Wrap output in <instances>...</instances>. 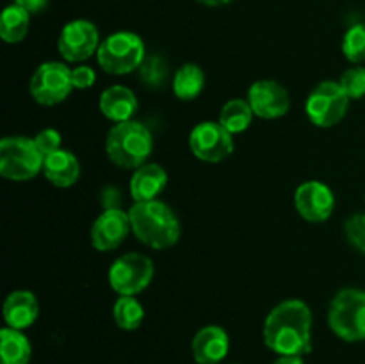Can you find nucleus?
Segmentation results:
<instances>
[{
    "instance_id": "5701e85b",
    "label": "nucleus",
    "mask_w": 365,
    "mask_h": 364,
    "mask_svg": "<svg viewBox=\"0 0 365 364\" xmlns=\"http://www.w3.org/2000/svg\"><path fill=\"white\" fill-rule=\"evenodd\" d=\"M253 113L252 106L245 98H232L221 107L220 123L227 128L230 134H241L252 125Z\"/></svg>"
},
{
    "instance_id": "7c9ffc66",
    "label": "nucleus",
    "mask_w": 365,
    "mask_h": 364,
    "mask_svg": "<svg viewBox=\"0 0 365 364\" xmlns=\"http://www.w3.org/2000/svg\"><path fill=\"white\" fill-rule=\"evenodd\" d=\"M14 4L20 7H24L29 13H41L46 6H48V0H14Z\"/></svg>"
},
{
    "instance_id": "6ab92c4d",
    "label": "nucleus",
    "mask_w": 365,
    "mask_h": 364,
    "mask_svg": "<svg viewBox=\"0 0 365 364\" xmlns=\"http://www.w3.org/2000/svg\"><path fill=\"white\" fill-rule=\"evenodd\" d=\"M43 173L56 188H71L81 177V164L73 152L59 148L45 157Z\"/></svg>"
},
{
    "instance_id": "2eb2a0df",
    "label": "nucleus",
    "mask_w": 365,
    "mask_h": 364,
    "mask_svg": "<svg viewBox=\"0 0 365 364\" xmlns=\"http://www.w3.org/2000/svg\"><path fill=\"white\" fill-rule=\"evenodd\" d=\"M191 350L198 364H220L228 355L230 338L220 325H207L195 334Z\"/></svg>"
},
{
    "instance_id": "a878e982",
    "label": "nucleus",
    "mask_w": 365,
    "mask_h": 364,
    "mask_svg": "<svg viewBox=\"0 0 365 364\" xmlns=\"http://www.w3.org/2000/svg\"><path fill=\"white\" fill-rule=\"evenodd\" d=\"M139 77L148 88H160L168 77V64L160 56L146 57L139 68Z\"/></svg>"
},
{
    "instance_id": "ddd939ff",
    "label": "nucleus",
    "mask_w": 365,
    "mask_h": 364,
    "mask_svg": "<svg viewBox=\"0 0 365 364\" xmlns=\"http://www.w3.org/2000/svg\"><path fill=\"white\" fill-rule=\"evenodd\" d=\"M255 116L262 120H277L285 116L291 109V96L289 91L277 81L260 79L255 81L248 89V98Z\"/></svg>"
},
{
    "instance_id": "c85d7f7f",
    "label": "nucleus",
    "mask_w": 365,
    "mask_h": 364,
    "mask_svg": "<svg viewBox=\"0 0 365 364\" xmlns=\"http://www.w3.org/2000/svg\"><path fill=\"white\" fill-rule=\"evenodd\" d=\"M34 141L36 146L39 148V152L43 153V157L50 156V153H53L56 150L63 148V146H61L63 138H61V132L56 131V128H43V131H39L38 134H36Z\"/></svg>"
},
{
    "instance_id": "412c9836",
    "label": "nucleus",
    "mask_w": 365,
    "mask_h": 364,
    "mask_svg": "<svg viewBox=\"0 0 365 364\" xmlns=\"http://www.w3.org/2000/svg\"><path fill=\"white\" fill-rule=\"evenodd\" d=\"M205 88V74L195 63H185L175 71L173 93L182 102H191L198 98Z\"/></svg>"
},
{
    "instance_id": "72a5a7b5",
    "label": "nucleus",
    "mask_w": 365,
    "mask_h": 364,
    "mask_svg": "<svg viewBox=\"0 0 365 364\" xmlns=\"http://www.w3.org/2000/svg\"><path fill=\"white\" fill-rule=\"evenodd\" d=\"M234 364H239V363H234Z\"/></svg>"
},
{
    "instance_id": "6e6552de",
    "label": "nucleus",
    "mask_w": 365,
    "mask_h": 364,
    "mask_svg": "<svg viewBox=\"0 0 365 364\" xmlns=\"http://www.w3.org/2000/svg\"><path fill=\"white\" fill-rule=\"evenodd\" d=\"M155 266L148 256L139 252L118 257L109 268V285L120 296H135L152 282Z\"/></svg>"
},
{
    "instance_id": "aec40b11",
    "label": "nucleus",
    "mask_w": 365,
    "mask_h": 364,
    "mask_svg": "<svg viewBox=\"0 0 365 364\" xmlns=\"http://www.w3.org/2000/svg\"><path fill=\"white\" fill-rule=\"evenodd\" d=\"M31 357L32 346L24 332L11 327L0 330V364H29Z\"/></svg>"
},
{
    "instance_id": "473e14b6",
    "label": "nucleus",
    "mask_w": 365,
    "mask_h": 364,
    "mask_svg": "<svg viewBox=\"0 0 365 364\" xmlns=\"http://www.w3.org/2000/svg\"><path fill=\"white\" fill-rule=\"evenodd\" d=\"M196 2L203 4V6H207V7H221V6H227V4H230L232 0H196Z\"/></svg>"
},
{
    "instance_id": "bb28decb",
    "label": "nucleus",
    "mask_w": 365,
    "mask_h": 364,
    "mask_svg": "<svg viewBox=\"0 0 365 364\" xmlns=\"http://www.w3.org/2000/svg\"><path fill=\"white\" fill-rule=\"evenodd\" d=\"M341 86L346 95L351 100H360L365 96V68L355 66L348 68L341 77Z\"/></svg>"
},
{
    "instance_id": "4be33fe9",
    "label": "nucleus",
    "mask_w": 365,
    "mask_h": 364,
    "mask_svg": "<svg viewBox=\"0 0 365 364\" xmlns=\"http://www.w3.org/2000/svg\"><path fill=\"white\" fill-rule=\"evenodd\" d=\"M29 27H31V13L24 7L11 4L4 9L2 18H0V38L6 43H20L27 36Z\"/></svg>"
},
{
    "instance_id": "7ed1b4c3",
    "label": "nucleus",
    "mask_w": 365,
    "mask_h": 364,
    "mask_svg": "<svg viewBox=\"0 0 365 364\" xmlns=\"http://www.w3.org/2000/svg\"><path fill=\"white\" fill-rule=\"evenodd\" d=\"M153 150V136L141 121L128 120L116 123L106 139V152L110 163L125 170H138L146 164Z\"/></svg>"
},
{
    "instance_id": "c756f323",
    "label": "nucleus",
    "mask_w": 365,
    "mask_h": 364,
    "mask_svg": "<svg viewBox=\"0 0 365 364\" xmlns=\"http://www.w3.org/2000/svg\"><path fill=\"white\" fill-rule=\"evenodd\" d=\"M96 74L91 66H81L71 70V82H73V89H88L95 84Z\"/></svg>"
},
{
    "instance_id": "9d476101",
    "label": "nucleus",
    "mask_w": 365,
    "mask_h": 364,
    "mask_svg": "<svg viewBox=\"0 0 365 364\" xmlns=\"http://www.w3.org/2000/svg\"><path fill=\"white\" fill-rule=\"evenodd\" d=\"M234 134L220 121H202L189 134V146L196 159L203 163H221L234 153Z\"/></svg>"
},
{
    "instance_id": "cd10ccee",
    "label": "nucleus",
    "mask_w": 365,
    "mask_h": 364,
    "mask_svg": "<svg viewBox=\"0 0 365 364\" xmlns=\"http://www.w3.org/2000/svg\"><path fill=\"white\" fill-rule=\"evenodd\" d=\"M344 234L353 248L365 253V213H356L346 220Z\"/></svg>"
},
{
    "instance_id": "f3484780",
    "label": "nucleus",
    "mask_w": 365,
    "mask_h": 364,
    "mask_svg": "<svg viewBox=\"0 0 365 364\" xmlns=\"http://www.w3.org/2000/svg\"><path fill=\"white\" fill-rule=\"evenodd\" d=\"M100 113L107 118V120L114 121V123H121V121H128L134 118L138 113L139 102L135 93L127 86H110L106 91L100 95Z\"/></svg>"
},
{
    "instance_id": "423d86ee",
    "label": "nucleus",
    "mask_w": 365,
    "mask_h": 364,
    "mask_svg": "<svg viewBox=\"0 0 365 364\" xmlns=\"http://www.w3.org/2000/svg\"><path fill=\"white\" fill-rule=\"evenodd\" d=\"M45 157L36 146L34 138L7 136L0 141V175L7 181L25 182L43 171Z\"/></svg>"
},
{
    "instance_id": "4468645a",
    "label": "nucleus",
    "mask_w": 365,
    "mask_h": 364,
    "mask_svg": "<svg viewBox=\"0 0 365 364\" xmlns=\"http://www.w3.org/2000/svg\"><path fill=\"white\" fill-rule=\"evenodd\" d=\"M132 232L130 216L118 207L103 211L91 227V245L98 252L116 250Z\"/></svg>"
},
{
    "instance_id": "dca6fc26",
    "label": "nucleus",
    "mask_w": 365,
    "mask_h": 364,
    "mask_svg": "<svg viewBox=\"0 0 365 364\" xmlns=\"http://www.w3.org/2000/svg\"><path fill=\"white\" fill-rule=\"evenodd\" d=\"M39 316V303L38 298L32 291L18 289L7 295L4 302V321L7 327L16 328V330H25L32 327Z\"/></svg>"
},
{
    "instance_id": "a211bd4d",
    "label": "nucleus",
    "mask_w": 365,
    "mask_h": 364,
    "mask_svg": "<svg viewBox=\"0 0 365 364\" xmlns=\"http://www.w3.org/2000/svg\"><path fill=\"white\" fill-rule=\"evenodd\" d=\"M168 173L160 164L146 163L134 171L130 178V196L134 202H150L166 189Z\"/></svg>"
},
{
    "instance_id": "0eeeda50",
    "label": "nucleus",
    "mask_w": 365,
    "mask_h": 364,
    "mask_svg": "<svg viewBox=\"0 0 365 364\" xmlns=\"http://www.w3.org/2000/svg\"><path fill=\"white\" fill-rule=\"evenodd\" d=\"M351 98L346 95L339 81H323L310 91L305 102V113L310 123L330 128L344 120Z\"/></svg>"
},
{
    "instance_id": "9b49d317",
    "label": "nucleus",
    "mask_w": 365,
    "mask_h": 364,
    "mask_svg": "<svg viewBox=\"0 0 365 364\" xmlns=\"http://www.w3.org/2000/svg\"><path fill=\"white\" fill-rule=\"evenodd\" d=\"M98 29L89 20L68 21L57 39V50L68 63H82L100 49Z\"/></svg>"
},
{
    "instance_id": "1a4fd4ad",
    "label": "nucleus",
    "mask_w": 365,
    "mask_h": 364,
    "mask_svg": "<svg viewBox=\"0 0 365 364\" xmlns=\"http://www.w3.org/2000/svg\"><path fill=\"white\" fill-rule=\"evenodd\" d=\"M29 89L39 106H57L64 102L73 89L71 68L59 61H46L36 68L29 82Z\"/></svg>"
},
{
    "instance_id": "20e7f679",
    "label": "nucleus",
    "mask_w": 365,
    "mask_h": 364,
    "mask_svg": "<svg viewBox=\"0 0 365 364\" xmlns=\"http://www.w3.org/2000/svg\"><path fill=\"white\" fill-rule=\"evenodd\" d=\"M328 325L342 341H365V291L341 289L328 309Z\"/></svg>"
},
{
    "instance_id": "b1692460",
    "label": "nucleus",
    "mask_w": 365,
    "mask_h": 364,
    "mask_svg": "<svg viewBox=\"0 0 365 364\" xmlns=\"http://www.w3.org/2000/svg\"><path fill=\"white\" fill-rule=\"evenodd\" d=\"M113 318L121 330H138L145 320V307L135 296H118L113 307Z\"/></svg>"
},
{
    "instance_id": "2f4dec72",
    "label": "nucleus",
    "mask_w": 365,
    "mask_h": 364,
    "mask_svg": "<svg viewBox=\"0 0 365 364\" xmlns=\"http://www.w3.org/2000/svg\"><path fill=\"white\" fill-rule=\"evenodd\" d=\"M273 364H305L302 355H280Z\"/></svg>"
},
{
    "instance_id": "39448f33",
    "label": "nucleus",
    "mask_w": 365,
    "mask_h": 364,
    "mask_svg": "<svg viewBox=\"0 0 365 364\" xmlns=\"http://www.w3.org/2000/svg\"><path fill=\"white\" fill-rule=\"evenodd\" d=\"M146 59L143 39L135 32L120 31L107 36L96 52V61L106 74L127 75L141 68Z\"/></svg>"
},
{
    "instance_id": "f257e3e1",
    "label": "nucleus",
    "mask_w": 365,
    "mask_h": 364,
    "mask_svg": "<svg viewBox=\"0 0 365 364\" xmlns=\"http://www.w3.org/2000/svg\"><path fill=\"white\" fill-rule=\"evenodd\" d=\"M264 343L278 355L312 352V310L303 300H284L264 321Z\"/></svg>"
},
{
    "instance_id": "f8f14e48",
    "label": "nucleus",
    "mask_w": 365,
    "mask_h": 364,
    "mask_svg": "<svg viewBox=\"0 0 365 364\" xmlns=\"http://www.w3.org/2000/svg\"><path fill=\"white\" fill-rule=\"evenodd\" d=\"M294 207L303 220L323 223L334 214V191L321 181H307L294 193Z\"/></svg>"
},
{
    "instance_id": "f03ea898",
    "label": "nucleus",
    "mask_w": 365,
    "mask_h": 364,
    "mask_svg": "<svg viewBox=\"0 0 365 364\" xmlns=\"http://www.w3.org/2000/svg\"><path fill=\"white\" fill-rule=\"evenodd\" d=\"M132 234L153 250H166L180 239V221L168 203L160 200L134 202L128 211Z\"/></svg>"
},
{
    "instance_id": "393cba45",
    "label": "nucleus",
    "mask_w": 365,
    "mask_h": 364,
    "mask_svg": "<svg viewBox=\"0 0 365 364\" xmlns=\"http://www.w3.org/2000/svg\"><path fill=\"white\" fill-rule=\"evenodd\" d=\"M342 54L353 64L365 63V24H356L342 38Z\"/></svg>"
}]
</instances>
